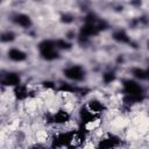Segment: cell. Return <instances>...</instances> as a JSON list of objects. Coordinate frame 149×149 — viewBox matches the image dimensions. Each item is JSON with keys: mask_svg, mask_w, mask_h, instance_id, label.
Instances as JSON below:
<instances>
[{"mask_svg": "<svg viewBox=\"0 0 149 149\" xmlns=\"http://www.w3.org/2000/svg\"><path fill=\"white\" fill-rule=\"evenodd\" d=\"M62 76L66 81L73 83L76 85H79V84H81V83L87 80L88 72H87L86 68L83 64L72 63V64L65 65L62 69Z\"/></svg>", "mask_w": 149, "mask_h": 149, "instance_id": "cell-1", "label": "cell"}, {"mask_svg": "<svg viewBox=\"0 0 149 149\" xmlns=\"http://www.w3.org/2000/svg\"><path fill=\"white\" fill-rule=\"evenodd\" d=\"M9 22L16 27L20 28L22 30H28L33 27L34 21L31 19V16L24 12H14L9 15Z\"/></svg>", "mask_w": 149, "mask_h": 149, "instance_id": "cell-2", "label": "cell"}, {"mask_svg": "<svg viewBox=\"0 0 149 149\" xmlns=\"http://www.w3.org/2000/svg\"><path fill=\"white\" fill-rule=\"evenodd\" d=\"M22 76L20 74V72L17 71H13V70H8L6 72H2L1 74V86L6 87V88H14L16 86H19L20 84H22Z\"/></svg>", "mask_w": 149, "mask_h": 149, "instance_id": "cell-3", "label": "cell"}, {"mask_svg": "<svg viewBox=\"0 0 149 149\" xmlns=\"http://www.w3.org/2000/svg\"><path fill=\"white\" fill-rule=\"evenodd\" d=\"M6 58L14 64H22L28 59V52L20 47L10 45L6 50Z\"/></svg>", "mask_w": 149, "mask_h": 149, "instance_id": "cell-4", "label": "cell"}, {"mask_svg": "<svg viewBox=\"0 0 149 149\" xmlns=\"http://www.w3.org/2000/svg\"><path fill=\"white\" fill-rule=\"evenodd\" d=\"M112 40L119 44H122V45H126V44H130L132 43V38L129 36V34L125 30V29H115L113 33H112Z\"/></svg>", "mask_w": 149, "mask_h": 149, "instance_id": "cell-5", "label": "cell"}, {"mask_svg": "<svg viewBox=\"0 0 149 149\" xmlns=\"http://www.w3.org/2000/svg\"><path fill=\"white\" fill-rule=\"evenodd\" d=\"M129 73H130V78L140 81V83H143V81H147L148 78H147V70L144 68H141V66H132L129 69Z\"/></svg>", "mask_w": 149, "mask_h": 149, "instance_id": "cell-6", "label": "cell"}, {"mask_svg": "<svg viewBox=\"0 0 149 149\" xmlns=\"http://www.w3.org/2000/svg\"><path fill=\"white\" fill-rule=\"evenodd\" d=\"M1 43L2 44H12L13 42H15L17 40V33L14 29H6L1 31V36H0Z\"/></svg>", "mask_w": 149, "mask_h": 149, "instance_id": "cell-7", "label": "cell"}, {"mask_svg": "<svg viewBox=\"0 0 149 149\" xmlns=\"http://www.w3.org/2000/svg\"><path fill=\"white\" fill-rule=\"evenodd\" d=\"M59 21H61V23H63L65 26H69V24H72L76 21V16L70 12H65L59 16Z\"/></svg>", "mask_w": 149, "mask_h": 149, "instance_id": "cell-8", "label": "cell"}, {"mask_svg": "<svg viewBox=\"0 0 149 149\" xmlns=\"http://www.w3.org/2000/svg\"><path fill=\"white\" fill-rule=\"evenodd\" d=\"M146 70H147V78H148V80H147V81H149V65L146 68Z\"/></svg>", "mask_w": 149, "mask_h": 149, "instance_id": "cell-9", "label": "cell"}]
</instances>
